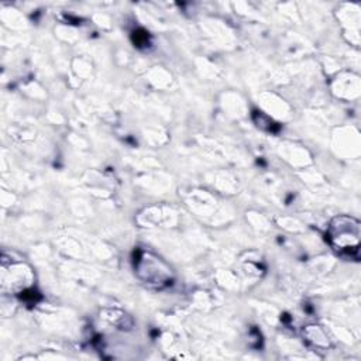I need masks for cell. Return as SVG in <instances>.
I'll return each mask as SVG.
<instances>
[{"label": "cell", "instance_id": "6da1fadb", "mask_svg": "<svg viewBox=\"0 0 361 361\" xmlns=\"http://www.w3.org/2000/svg\"><path fill=\"white\" fill-rule=\"evenodd\" d=\"M355 217L341 214L334 217L326 231V238L330 247L341 257L350 259L360 258L361 228Z\"/></svg>", "mask_w": 361, "mask_h": 361}, {"label": "cell", "instance_id": "7a4b0ae2", "mask_svg": "<svg viewBox=\"0 0 361 361\" xmlns=\"http://www.w3.org/2000/svg\"><path fill=\"white\" fill-rule=\"evenodd\" d=\"M133 265L137 276L151 288L161 289L172 282L171 268L161 258L148 251H142L140 248L135 250Z\"/></svg>", "mask_w": 361, "mask_h": 361}, {"label": "cell", "instance_id": "3957f363", "mask_svg": "<svg viewBox=\"0 0 361 361\" xmlns=\"http://www.w3.org/2000/svg\"><path fill=\"white\" fill-rule=\"evenodd\" d=\"M134 44L137 47H142V45H147L148 44V32H145L144 30H138V31H134Z\"/></svg>", "mask_w": 361, "mask_h": 361}]
</instances>
